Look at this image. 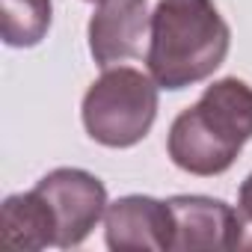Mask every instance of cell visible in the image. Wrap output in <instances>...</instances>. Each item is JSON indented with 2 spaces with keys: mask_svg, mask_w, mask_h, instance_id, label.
<instances>
[{
  "mask_svg": "<svg viewBox=\"0 0 252 252\" xmlns=\"http://www.w3.org/2000/svg\"><path fill=\"white\" fill-rule=\"evenodd\" d=\"M231 30L214 0H160L152 12L146 68L160 89L208 80L228 54Z\"/></svg>",
  "mask_w": 252,
  "mask_h": 252,
  "instance_id": "cell-1",
  "label": "cell"
},
{
  "mask_svg": "<svg viewBox=\"0 0 252 252\" xmlns=\"http://www.w3.org/2000/svg\"><path fill=\"white\" fill-rule=\"evenodd\" d=\"M252 140V86L237 77L214 80L202 98L175 116L166 152L190 175H222Z\"/></svg>",
  "mask_w": 252,
  "mask_h": 252,
  "instance_id": "cell-2",
  "label": "cell"
},
{
  "mask_svg": "<svg viewBox=\"0 0 252 252\" xmlns=\"http://www.w3.org/2000/svg\"><path fill=\"white\" fill-rule=\"evenodd\" d=\"M158 89L155 77L140 68H104L80 104L86 134L107 149L137 146L158 119Z\"/></svg>",
  "mask_w": 252,
  "mask_h": 252,
  "instance_id": "cell-3",
  "label": "cell"
},
{
  "mask_svg": "<svg viewBox=\"0 0 252 252\" xmlns=\"http://www.w3.org/2000/svg\"><path fill=\"white\" fill-rule=\"evenodd\" d=\"M36 190L51 205L60 249L80 246L107 211V187L86 169L60 166L48 172Z\"/></svg>",
  "mask_w": 252,
  "mask_h": 252,
  "instance_id": "cell-4",
  "label": "cell"
},
{
  "mask_svg": "<svg viewBox=\"0 0 252 252\" xmlns=\"http://www.w3.org/2000/svg\"><path fill=\"white\" fill-rule=\"evenodd\" d=\"M172 234V208L155 196H122L104 211V240L113 252H166Z\"/></svg>",
  "mask_w": 252,
  "mask_h": 252,
  "instance_id": "cell-5",
  "label": "cell"
},
{
  "mask_svg": "<svg viewBox=\"0 0 252 252\" xmlns=\"http://www.w3.org/2000/svg\"><path fill=\"white\" fill-rule=\"evenodd\" d=\"M152 30L149 0H101L89 18V54L101 68L143 54V39Z\"/></svg>",
  "mask_w": 252,
  "mask_h": 252,
  "instance_id": "cell-6",
  "label": "cell"
},
{
  "mask_svg": "<svg viewBox=\"0 0 252 252\" xmlns=\"http://www.w3.org/2000/svg\"><path fill=\"white\" fill-rule=\"evenodd\" d=\"M172 249H234L237 214L228 202L211 196H172Z\"/></svg>",
  "mask_w": 252,
  "mask_h": 252,
  "instance_id": "cell-7",
  "label": "cell"
},
{
  "mask_svg": "<svg viewBox=\"0 0 252 252\" xmlns=\"http://www.w3.org/2000/svg\"><path fill=\"white\" fill-rule=\"evenodd\" d=\"M3 220V240L18 249H48L57 246V220L51 205L33 187L30 193H15L3 199L0 208Z\"/></svg>",
  "mask_w": 252,
  "mask_h": 252,
  "instance_id": "cell-8",
  "label": "cell"
},
{
  "mask_svg": "<svg viewBox=\"0 0 252 252\" xmlns=\"http://www.w3.org/2000/svg\"><path fill=\"white\" fill-rule=\"evenodd\" d=\"M51 30V0H0V33L9 48H33Z\"/></svg>",
  "mask_w": 252,
  "mask_h": 252,
  "instance_id": "cell-9",
  "label": "cell"
},
{
  "mask_svg": "<svg viewBox=\"0 0 252 252\" xmlns=\"http://www.w3.org/2000/svg\"><path fill=\"white\" fill-rule=\"evenodd\" d=\"M237 228H234V249H252V172L237 190Z\"/></svg>",
  "mask_w": 252,
  "mask_h": 252,
  "instance_id": "cell-10",
  "label": "cell"
},
{
  "mask_svg": "<svg viewBox=\"0 0 252 252\" xmlns=\"http://www.w3.org/2000/svg\"><path fill=\"white\" fill-rule=\"evenodd\" d=\"M89 3H101V0H89Z\"/></svg>",
  "mask_w": 252,
  "mask_h": 252,
  "instance_id": "cell-11",
  "label": "cell"
}]
</instances>
